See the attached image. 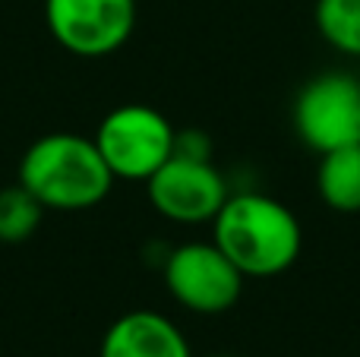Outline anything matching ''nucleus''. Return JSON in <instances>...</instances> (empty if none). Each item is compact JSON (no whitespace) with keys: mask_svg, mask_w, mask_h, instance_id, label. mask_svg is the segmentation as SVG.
<instances>
[{"mask_svg":"<svg viewBox=\"0 0 360 357\" xmlns=\"http://www.w3.org/2000/svg\"><path fill=\"white\" fill-rule=\"evenodd\" d=\"M41 202L29 193L25 187L13 183V187L0 190V244H22L41 225Z\"/></svg>","mask_w":360,"mask_h":357,"instance_id":"11","label":"nucleus"},{"mask_svg":"<svg viewBox=\"0 0 360 357\" xmlns=\"http://www.w3.org/2000/svg\"><path fill=\"white\" fill-rule=\"evenodd\" d=\"M294 130L300 143L326 155L360 139V79L342 70L319 73L294 101Z\"/></svg>","mask_w":360,"mask_h":357,"instance_id":"5","label":"nucleus"},{"mask_svg":"<svg viewBox=\"0 0 360 357\" xmlns=\"http://www.w3.org/2000/svg\"><path fill=\"white\" fill-rule=\"evenodd\" d=\"M44 22L63 51L98 60L130 41L136 0H44Z\"/></svg>","mask_w":360,"mask_h":357,"instance_id":"6","label":"nucleus"},{"mask_svg":"<svg viewBox=\"0 0 360 357\" xmlns=\"http://www.w3.org/2000/svg\"><path fill=\"white\" fill-rule=\"evenodd\" d=\"M313 16L326 44L360 57V0H316Z\"/></svg>","mask_w":360,"mask_h":357,"instance_id":"10","label":"nucleus"},{"mask_svg":"<svg viewBox=\"0 0 360 357\" xmlns=\"http://www.w3.org/2000/svg\"><path fill=\"white\" fill-rule=\"evenodd\" d=\"M98 357H193L184 332L155 310H130L108 326Z\"/></svg>","mask_w":360,"mask_h":357,"instance_id":"8","label":"nucleus"},{"mask_svg":"<svg viewBox=\"0 0 360 357\" xmlns=\"http://www.w3.org/2000/svg\"><path fill=\"white\" fill-rule=\"evenodd\" d=\"M316 190L332 212H360V145H342L323 155L316 171Z\"/></svg>","mask_w":360,"mask_h":357,"instance_id":"9","label":"nucleus"},{"mask_svg":"<svg viewBox=\"0 0 360 357\" xmlns=\"http://www.w3.org/2000/svg\"><path fill=\"white\" fill-rule=\"evenodd\" d=\"M212 240L243 278L281 275L304 250L297 215L266 193H231L212 219Z\"/></svg>","mask_w":360,"mask_h":357,"instance_id":"1","label":"nucleus"},{"mask_svg":"<svg viewBox=\"0 0 360 357\" xmlns=\"http://www.w3.org/2000/svg\"><path fill=\"white\" fill-rule=\"evenodd\" d=\"M16 183L41 202L44 212H86L108 200L114 174L95 139L79 133H48L22 152Z\"/></svg>","mask_w":360,"mask_h":357,"instance_id":"2","label":"nucleus"},{"mask_svg":"<svg viewBox=\"0 0 360 357\" xmlns=\"http://www.w3.org/2000/svg\"><path fill=\"white\" fill-rule=\"evenodd\" d=\"M357 145H360V139H357Z\"/></svg>","mask_w":360,"mask_h":357,"instance_id":"13","label":"nucleus"},{"mask_svg":"<svg viewBox=\"0 0 360 357\" xmlns=\"http://www.w3.org/2000/svg\"><path fill=\"white\" fill-rule=\"evenodd\" d=\"M243 272L215 247V240H190L168 253L165 285L190 313H228L243 294Z\"/></svg>","mask_w":360,"mask_h":357,"instance_id":"4","label":"nucleus"},{"mask_svg":"<svg viewBox=\"0 0 360 357\" xmlns=\"http://www.w3.org/2000/svg\"><path fill=\"white\" fill-rule=\"evenodd\" d=\"M212 357H234V354H212Z\"/></svg>","mask_w":360,"mask_h":357,"instance_id":"12","label":"nucleus"},{"mask_svg":"<svg viewBox=\"0 0 360 357\" xmlns=\"http://www.w3.org/2000/svg\"><path fill=\"white\" fill-rule=\"evenodd\" d=\"M146 193H149L152 209L177 225L212 221L231 196L224 174L209 158L184 155V152H174L146 181Z\"/></svg>","mask_w":360,"mask_h":357,"instance_id":"7","label":"nucleus"},{"mask_svg":"<svg viewBox=\"0 0 360 357\" xmlns=\"http://www.w3.org/2000/svg\"><path fill=\"white\" fill-rule=\"evenodd\" d=\"M92 139L114 181L146 183L174 155L177 130L152 105H120L101 117Z\"/></svg>","mask_w":360,"mask_h":357,"instance_id":"3","label":"nucleus"}]
</instances>
